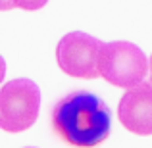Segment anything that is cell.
<instances>
[{
  "label": "cell",
  "instance_id": "obj_1",
  "mask_svg": "<svg viewBox=\"0 0 152 148\" xmlns=\"http://www.w3.org/2000/svg\"><path fill=\"white\" fill-rule=\"evenodd\" d=\"M52 131L73 148H96L112 133V112L98 94L73 90L54 104Z\"/></svg>",
  "mask_w": 152,
  "mask_h": 148
},
{
  "label": "cell",
  "instance_id": "obj_2",
  "mask_svg": "<svg viewBox=\"0 0 152 148\" xmlns=\"http://www.w3.org/2000/svg\"><path fill=\"white\" fill-rule=\"evenodd\" d=\"M41 108V90L31 79H12L0 90V127L21 133L35 125Z\"/></svg>",
  "mask_w": 152,
  "mask_h": 148
},
{
  "label": "cell",
  "instance_id": "obj_3",
  "mask_svg": "<svg viewBox=\"0 0 152 148\" xmlns=\"http://www.w3.org/2000/svg\"><path fill=\"white\" fill-rule=\"evenodd\" d=\"M150 62L145 52L129 41L104 42L100 50V73L110 85L131 89L145 81Z\"/></svg>",
  "mask_w": 152,
  "mask_h": 148
},
{
  "label": "cell",
  "instance_id": "obj_4",
  "mask_svg": "<svg viewBox=\"0 0 152 148\" xmlns=\"http://www.w3.org/2000/svg\"><path fill=\"white\" fill-rule=\"evenodd\" d=\"M102 41L87 35L83 31H71L64 35L56 46V60L60 69L75 79H93L100 77V50Z\"/></svg>",
  "mask_w": 152,
  "mask_h": 148
},
{
  "label": "cell",
  "instance_id": "obj_5",
  "mask_svg": "<svg viewBox=\"0 0 152 148\" xmlns=\"http://www.w3.org/2000/svg\"><path fill=\"white\" fill-rule=\"evenodd\" d=\"M118 117L131 133L141 137L152 135V83H139L123 94Z\"/></svg>",
  "mask_w": 152,
  "mask_h": 148
},
{
  "label": "cell",
  "instance_id": "obj_6",
  "mask_svg": "<svg viewBox=\"0 0 152 148\" xmlns=\"http://www.w3.org/2000/svg\"><path fill=\"white\" fill-rule=\"evenodd\" d=\"M48 4V0H0V8L2 10H12V8H21L27 12L41 10Z\"/></svg>",
  "mask_w": 152,
  "mask_h": 148
},
{
  "label": "cell",
  "instance_id": "obj_7",
  "mask_svg": "<svg viewBox=\"0 0 152 148\" xmlns=\"http://www.w3.org/2000/svg\"><path fill=\"white\" fill-rule=\"evenodd\" d=\"M148 62H150V83H152V56H150V60H148Z\"/></svg>",
  "mask_w": 152,
  "mask_h": 148
},
{
  "label": "cell",
  "instance_id": "obj_8",
  "mask_svg": "<svg viewBox=\"0 0 152 148\" xmlns=\"http://www.w3.org/2000/svg\"><path fill=\"white\" fill-rule=\"evenodd\" d=\"M25 148H37V146H25Z\"/></svg>",
  "mask_w": 152,
  "mask_h": 148
}]
</instances>
